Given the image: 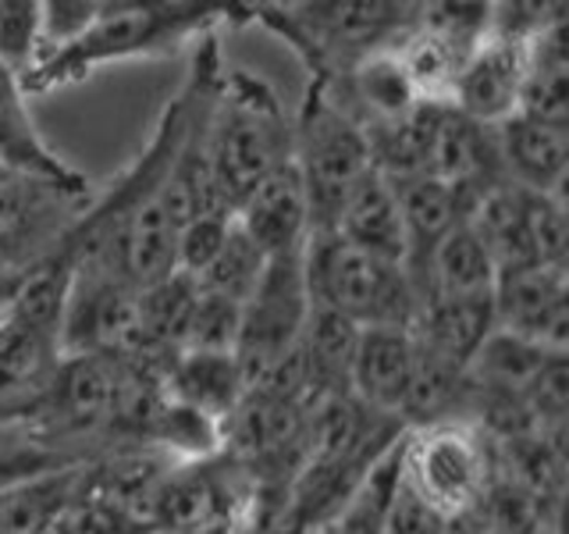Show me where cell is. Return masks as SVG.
I'll use <instances>...</instances> for the list:
<instances>
[{"label": "cell", "mask_w": 569, "mask_h": 534, "mask_svg": "<svg viewBox=\"0 0 569 534\" xmlns=\"http://www.w3.org/2000/svg\"><path fill=\"white\" fill-rule=\"evenodd\" d=\"M221 22H246L242 4H207V0H100L97 22L76 43L50 53L26 71V97L76 86L100 68L136 58H164L182 47H196Z\"/></svg>", "instance_id": "6da1fadb"}, {"label": "cell", "mask_w": 569, "mask_h": 534, "mask_svg": "<svg viewBox=\"0 0 569 534\" xmlns=\"http://www.w3.org/2000/svg\"><path fill=\"white\" fill-rule=\"evenodd\" d=\"M203 147L213 192L236 210L260 178L292 160V118L274 86L246 68H224L207 111Z\"/></svg>", "instance_id": "7a4b0ae2"}, {"label": "cell", "mask_w": 569, "mask_h": 534, "mask_svg": "<svg viewBox=\"0 0 569 534\" xmlns=\"http://www.w3.org/2000/svg\"><path fill=\"white\" fill-rule=\"evenodd\" d=\"M246 22H260L307 65L310 79L338 82L381 50H396L417 26L420 4L331 0V4H242Z\"/></svg>", "instance_id": "3957f363"}, {"label": "cell", "mask_w": 569, "mask_h": 534, "mask_svg": "<svg viewBox=\"0 0 569 534\" xmlns=\"http://www.w3.org/2000/svg\"><path fill=\"white\" fill-rule=\"evenodd\" d=\"M292 165L310 207V236H325L342 214L346 196L370 171V142L325 82H307L292 118Z\"/></svg>", "instance_id": "277c9868"}, {"label": "cell", "mask_w": 569, "mask_h": 534, "mask_svg": "<svg viewBox=\"0 0 569 534\" xmlns=\"http://www.w3.org/2000/svg\"><path fill=\"white\" fill-rule=\"evenodd\" d=\"M310 299L352 320L356 328H409L417 317V289L406 267L373 257L335 231L310 236L302 249Z\"/></svg>", "instance_id": "5b68a950"}, {"label": "cell", "mask_w": 569, "mask_h": 534, "mask_svg": "<svg viewBox=\"0 0 569 534\" xmlns=\"http://www.w3.org/2000/svg\"><path fill=\"white\" fill-rule=\"evenodd\" d=\"M399 481L441 516L477 513L495 485V445L470 421L409 427L399 442Z\"/></svg>", "instance_id": "8992f818"}, {"label": "cell", "mask_w": 569, "mask_h": 534, "mask_svg": "<svg viewBox=\"0 0 569 534\" xmlns=\"http://www.w3.org/2000/svg\"><path fill=\"white\" fill-rule=\"evenodd\" d=\"M302 249L281 254V257H267V267L253 296H249L239 310L231 356H236L246 388L271 378V374L296 353L302 328H307L313 299L307 285Z\"/></svg>", "instance_id": "52a82bcc"}, {"label": "cell", "mask_w": 569, "mask_h": 534, "mask_svg": "<svg viewBox=\"0 0 569 534\" xmlns=\"http://www.w3.org/2000/svg\"><path fill=\"white\" fill-rule=\"evenodd\" d=\"M495 328L548 349H566L569 338V278L566 267H512L498 271Z\"/></svg>", "instance_id": "ba28073f"}, {"label": "cell", "mask_w": 569, "mask_h": 534, "mask_svg": "<svg viewBox=\"0 0 569 534\" xmlns=\"http://www.w3.org/2000/svg\"><path fill=\"white\" fill-rule=\"evenodd\" d=\"M527 50L530 43L506 40V36H488L470 53V61L462 65L449 107H456L462 118L485 125V129H495V125L520 115Z\"/></svg>", "instance_id": "9c48e42d"}, {"label": "cell", "mask_w": 569, "mask_h": 534, "mask_svg": "<svg viewBox=\"0 0 569 534\" xmlns=\"http://www.w3.org/2000/svg\"><path fill=\"white\" fill-rule=\"evenodd\" d=\"M0 175L29 178L36 186H50L71 200H86V175L50 150L43 132L29 115V97L11 71L0 68Z\"/></svg>", "instance_id": "30bf717a"}, {"label": "cell", "mask_w": 569, "mask_h": 534, "mask_svg": "<svg viewBox=\"0 0 569 534\" xmlns=\"http://www.w3.org/2000/svg\"><path fill=\"white\" fill-rule=\"evenodd\" d=\"M231 218H236V225L263 249V257L296 254V249L307 246L310 207H307V192H302L299 171L292 160L267 178H260V182L239 200V207L231 210Z\"/></svg>", "instance_id": "8fae6325"}, {"label": "cell", "mask_w": 569, "mask_h": 534, "mask_svg": "<svg viewBox=\"0 0 569 534\" xmlns=\"http://www.w3.org/2000/svg\"><path fill=\"white\" fill-rule=\"evenodd\" d=\"M495 150L506 182L527 192L559 196L569 171V125L512 115L495 125Z\"/></svg>", "instance_id": "7c38bea8"}, {"label": "cell", "mask_w": 569, "mask_h": 534, "mask_svg": "<svg viewBox=\"0 0 569 534\" xmlns=\"http://www.w3.org/2000/svg\"><path fill=\"white\" fill-rule=\"evenodd\" d=\"M413 356L417 343L409 328H363L349 370V396L378 414L399 417L409 374H413Z\"/></svg>", "instance_id": "4fadbf2b"}, {"label": "cell", "mask_w": 569, "mask_h": 534, "mask_svg": "<svg viewBox=\"0 0 569 534\" xmlns=\"http://www.w3.org/2000/svg\"><path fill=\"white\" fill-rule=\"evenodd\" d=\"M391 186L399 192L402 228H406V275H413L417 267L431 257V249L449 236L456 225L470 218L473 200L456 186L441 182L431 175L413 178H391Z\"/></svg>", "instance_id": "5bb4252c"}, {"label": "cell", "mask_w": 569, "mask_h": 534, "mask_svg": "<svg viewBox=\"0 0 569 534\" xmlns=\"http://www.w3.org/2000/svg\"><path fill=\"white\" fill-rule=\"evenodd\" d=\"M335 236L367 249L373 257L406 264V228L399 210V192L391 178L370 165V171L346 196L342 214L335 221Z\"/></svg>", "instance_id": "9a60e30c"}, {"label": "cell", "mask_w": 569, "mask_h": 534, "mask_svg": "<svg viewBox=\"0 0 569 534\" xmlns=\"http://www.w3.org/2000/svg\"><path fill=\"white\" fill-rule=\"evenodd\" d=\"M164 392L196 414L224 424V417L242 399V374L236 356L224 349H178L160 370Z\"/></svg>", "instance_id": "2e32d148"}, {"label": "cell", "mask_w": 569, "mask_h": 534, "mask_svg": "<svg viewBox=\"0 0 569 534\" xmlns=\"http://www.w3.org/2000/svg\"><path fill=\"white\" fill-rule=\"evenodd\" d=\"M409 332L420 346L470 367L473 353L495 332L491 296H423Z\"/></svg>", "instance_id": "e0dca14e"}, {"label": "cell", "mask_w": 569, "mask_h": 534, "mask_svg": "<svg viewBox=\"0 0 569 534\" xmlns=\"http://www.w3.org/2000/svg\"><path fill=\"white\" fill-rule=\"evenodd\" d=\"M495 278L498 267L485 243H480V236L470 228V221L456 225L431 249V257L409 275L417 289V303L423 296H491Z\"/></svg>", "instance_id": "ac0fdd59"}, {"label": "cell", "mask_w": 569, "mask_h": 534, "mask_svg": "<svg viewBox=\"0 0 569 534\" xmlns=\"http://www.w3.org/2000/svg\"><path fill=\"white\" fill-rule=\"evenodd\" d=\"M82 463H58L0 485V534H53L79 488Z\"/></svg>", "instance_id": "d6986e66"}, {"label": "cell", "mask_w": 569, "mask_h": 534, "mask_svg": "<svg viewBox=\"0 0 569 534\" xmlns=\"http://www.w3.org/2000/svg\"><path fill=\"white\" fill-rule=\"evenodd\" d=\"M520 115L569 125V53H566V14L556 18L545 32L530 40L527 50V76Z\"/></svg>", "instance_id": "ffe728a7"}, {"label": "cell", "mask_w": 569, "mask_h": 534, "mask_svg": "<svg viewBox=\"0 0 569 534\" xmlns=\"http://www.w3.org/2000/svg\"><path fill=\"white\" fill-rule=\"evenodd\" d=\"M263 267H267L263 249L236 225V218H231V231H228L224 246L218 249V257H213L192 281L200 285L207 296H218L242 310V303L257 289Z\"/></svg>", "instance_id": "44dd1931"}, {"label": "cell", "mask_w": 569, "mask_h": 534, "mask_svg": "<svg viewBox=\"0 0 569 534\" xmlns=\"http://www.w3.org/2000/svg\"><path fill=\"white\" fill-rule=\"evenodd\" d=\"M53 534H153V527L139 521L132 510L114 503V498L89 488L86 477H79V488L71 495L68 510L61 513Z\"/></svg>", "instance_id": "7402d4cb"}, {"label": "cell", "mask_w": 569, "mask_h": 534, "mask_svg": "<svg viewBox=\"0 0 569 534\" xmlns=\"http://www.w3.org/2000/svg\"><path fill=\"white\" fill-rule=\"evenodd\" d=\"M40 58V0H0V68L22 79Z\"/></svg>", "instance_id": "603a6c76"}, {"label": "cell", "mask_w": 569, "mask_h": 534, "mask_svg": "<svg viewBox=\"0 0 569 534\" xmlns=\"http://www.w3.org/2000/svg\"><path fill=\"white\" fill-rule=\"evenodd\" d=\"M417 22L462 53H473L491 36V4H420Z\"/></svg>", "instance_id": "cb8c5ba5"}, {"label": "cell", "mask_w": 569, "mask_h": 534, "mask_svg": "<svg viewBox=\"0 0 569 534\" xmlns=\"http://www.w3.org/2000/svg\"><path fill=\"white\" fill-rule=\"evenodd\" d=\"M228 231H231V210H203V214H196L189 225L178 228L174 271L196 278L213 257H218V249L224 246Z\"/></svg>", "instance_id": "d4e9b609"}, {"label": "cell", "mask_w": 569, "mask_h": 534, "mask_svg": "<svg viewBox=\"0 0 569 534\" xmlns=\"http://www.w3.org/2000/svg\"><path fill=\"white\" fill-rule=\"evenodd\" d=\"M100 14V0H47L40 4V43H43V58L71 47L79 36L97 22ZM40 58V61H43ZM36 61V65H40Z\"/></svg>", "instance_id": "484cf974"}, {"label": "cell", "mask_w": 569, "mask_h": 534, "mask_svg": "<svg viewBox=\"0 0 569 534\" xmlns=\"http://www.w3.org/2000/svg\"><path fill=\"white\" fill-rule=\"evenodd\" d=\"M445 516L427 506L417 492H409L402 481H396V492L385 510V534H438Z\"/></svg>", "instance_id": "4316f807"}, {"label": "cell", "mask_w": 569, "mask_h": 534, "mask_svg": "<svg viewBox=\"0 0 569 534\" xmlns=\"http://www.w3.org/2000/svg\"><path fill=\"white\" fill-rule=\"evenodd\" d=\"M438 534H488L480 513H462V516H445V524Z\"/></svg>", "instance_id": "83f0119b"}, {"label": "cell", "mask_w": 569, "mask_h": 534, "mask_svg": "<svg viewBox=\"0 0 569 534\" xmlns=\"http://www.w3.org/2000/svg\"><path fill=\"white\" fill-rule=\"evenodd\" d=\"M157 534H260L249 527H196V531H157Z\"/></svg>", "instance_id": "f1b7e54d"}, {"label": "cell", "mask_w": 569, "mask_h": 534, "mask_svg": "<svg viewBox=\"0 0 569 534\" xmlns=\"http://www.w3.org/2000/svg\"><path fill=\"white\" fill-rule=\"evenodd\" d=\"M488 534H495V531H488ZM516 534H551V531H516Z\"/></svg>", "instance_id": "f546056e"}]
</instances>
